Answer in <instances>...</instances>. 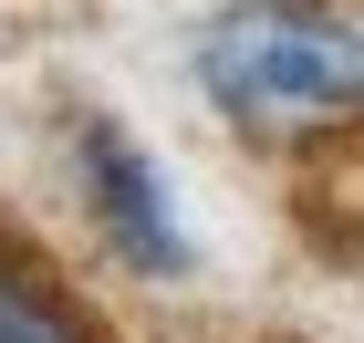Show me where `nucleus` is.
Instances as JSON below:
<instances>
[{
  "label": "nucleus",
  "mask_w": 364,
  "mask_h": 343,
  "mask_svg": "<svg viewBox=\"0 0 364 343\" xmlns=\"http://www.w3.org/2000/svg\"><path fill=\"white\" fill-rule=\"evenodd\" d=\"M0 343H105V333H94V312L42 271V260L0 250Z\"/></svg>",
  "instance_id": "nucleus-3"
},
{
  "label": "nucleus",
  "mask_w": 364,
  "mask_h": 343,
  "mask_svg": "<svg viewBox=\"0 0 364 343\" xmlns=\"http://www.w3.org/2000/svg\"><path fill=\"white\" fill-rule=\"evenodd\" d=\"M198 94L250 136L343 125L364 94L354 11H323V0H240V11H219L198 31Z\"/></svg>",
  "instance_id": "nucleus-1"
},
{
  "label": "nucleus",
  "mask_w": 364,
  "mask_h": 343,
  "mask_svg": "<svg viewBox=\"0 0 364 343\" xmlns=\"http://www.w3.org/2000/svg\"><path fill=\"white\" fill-rule=\"evenodd\" d=\"M73 156H84V198H94V229L114 239V260H125V271H146V281H188L198 250H188V229H177L167 177L136 156V136H125V125H105V114H84Z\"/></svg>",
  "instance_id": "nucleus-2"
}]
</instances>
